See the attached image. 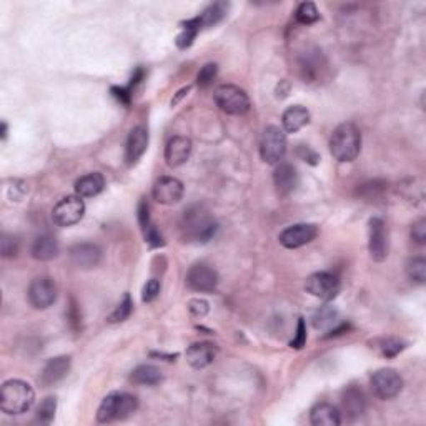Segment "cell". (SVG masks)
I'll use <instances>...</instances> for the list:
<instances>
[{
	"mask_svg": "<svg viewBox=\"0 0 426 426\" xmlns=\"http://www.w3.org/2000/svg\"><path fill=\"white\" fill-rule=\"evenodd\" d=\"M180 230L183 238L195 243H207L215 236L219 224L212 217V213L203 205H192L185 208L180 219Z\"/></svg>",
	"mask_w": 426,
	"mask_h": 426,
	"instance_id": "6da1fadb",
	"label": "cell"
},
{
	"mask_svg": "<svg viewBox=\"0 0 426 426\" xmlns=\"http://www.w3.org/2000/svg\"><path fill=\"white\" fill-rule=\"evenodd\" d=\"M362 150V132L352 122H345L333 130L330 151L338 162H353Z\"/></svg>",
	"mask_w": 426,
	"mask_h": 426,
	"instance_id": "7a4b0ae2",
	"label": "cell"
},
{
	"mask_svg": "<svg viewBox=\"0 0 426 426\" xmlns=\"http://www.w3.org/2000/svg\"><path fill=\"white\" fill-rule=\"evenodd\" d=\"M35 401L34 388L22 380H8L0 390V408L7 415H22Z\"/></svg>",
	"mask_w": 426,
	"mask_h": 426,
	"instance_id": "3957f363",
	"label": "cell"
},
{
	"mask_svg": "<svg viewBox=\"0 0 426 426\" xmlns=\"http://www.w3.org/2000/svg\"><path fill=\"white\" fill-rule=\"evenodd\" d=\"M139 408V400L130 393H110L98 406V423H112L117 420H125L134 415Z\"/></svg>",
	"mask_w": 426,
	"mask_h": 426,
	"instance_id": "277c9868",
	"label": "cell"
},
{
	"mask_svg": "<svg viewBox=\"0 0 426 426\" xmlns=\"http://www.w3.org/2000/svg\"><path fill=\"white\" fill-rule=\"evenodd\" d=\"M213 98H215V103L220 107V110L229 113V115H245L250 110V105H252L247 92L230 84L217 87Z\"/></svg>",
	"mask_w": 426,
	"mask_h": 426,
	"instance_id": "5b68a950",
	"label": "cell"
},
{
	"mask_svg": "<svg viewBox=\"0 0 426 426\" xmlns=\"http://www.w3.org/2000/svg\"><path fill=\"white\" fill-rule=\"evenodd\" d=\"M287 154V134L280 127L270 125L265 129L260 142V157L265 163H280Z\"/></svg>",
	"mask_w": 426,
	"mask_h": 426,
	"instance_id": "8992f818",
	"label": "cell"
},
{
	"mask_svg": "<svg viewBox=\"0 0 426 426\" xmlns=\"http://www.w3.org/2000/svg\"><path fill=\"white\" fill-rule=\"evenodd\" d=\"M372 391L376 398L391 400L403 390V378L393 368H381L372 375Z\"/></svg>",
	"mask_w": 426,
	"mask_h": 426,
	"instance_id": "52a82bcc",
	"label": "cell"
},
{
	"mask_svg": "<svg viewBox=\"0 0 426 426\" xmlns=\"http://www.w3.org/2000/svg\"><path fill=\"white\" fill-rule=\"evenodd\" d=\"M328 70V62L318 49H306L298 55V72L305 82H320Z\"/></svg>",
	"mask_w": 426,
	"mask_h": 426,
	"instance_id": "ba28073f",
	"label": "cell"
},
{
	"mask_svg": "<svg viewBox=\"0 0 426 426\" xmlns=\"http://www.w3.org/2000/svg\"><path fill=\"white\" fill-rule=\"evenodd\" d=\"M85 203L82 197H65L52 210V220L57 226H72L84 219Z\"/></svg>",
	"mask_w": 426,
	"mask_h": 426,
	"instance_id": "9c48e42d",
	"label": "cell"
},
{
	"mask_svg": "<svg viewBox=\"0 0 426 426\" xmlns=\"http://www.w3.org/2000/svg\"><path fill=\"white\" fill-rule=\"evenodd\" d=\"M305 290L315 298L330 301L342 290V283H340L338 277L333 275V273L318 272L309 277V280L305 283Z\"/></svg>",
	"mask_w": 426,
	"mask_h": 426,
	"instance_id": "30bf717a",
	"label": "cell"
},
{
	"mask_svg": "<svg viewBox=\"0 0 426 426\" xmlns=\"http://www.w3.org/2000/svg\"><path fill=\"white\" fill-rule=\"evenodd\" d=\"M28 303L37 310H45L57 300V285L49 277H37L27 290Z\"/></svg>",
	"mask_w": 426,
	"mask_h": 426,
	"instance_id": "8fae6325",
	"label": "cell"
},
{
	"mask_svg": "<svg viewBox=\"0 0 426 426\" xmlns=\"http://www.w3.org/2000/svg\"><path fill=\"white\" fill-rule=\"evenodd\" d=\"M187 287L193 292L208 293L213 292L219 285V273L217 270L207 263L192 265L187 272Z\"/></svg>",
	"mask_w": 426,
	"mask_h": 426,
	"instance_id": "7c38bea8",
	"label": "cell"
},
{
	"mask_svg": "<svg viewBox=\"0 0 426 426\" xmlns=\"http://www.w3.org/2000/svg\"><path fill=\"white\" fill-rule=\"evenodd\" d=\"M318 235V229L313 224H297L287 226L285 230L278 235V241L285 248H300L303 245L313 241Z\"/></svg>",
	"mask_w": 426,
	"mask_h": 426,
	"instance_id": "4fadbf2b",
	"label": "cell"
},
{
	"mask_svg": "<svg viewBox=\"0 0 426 426\" xmlns=\"http://www.w3.org/2000/svg\"><path fill=\"white\" fill-rule=\"evenodd\" d=\"M151 193L160 205H175L183 198V183L175 177H160Z\"/></svg>",
	"mask_w": 426,
	"mask_h": 426,
	"instance_id": "5bb4252c",
	"label": "cell"
},
{
	"mask_svg": "<svg viewBox=\"0 0 426 426\" xmlns=\"http://www.w3.org/2000/svg\"><path fill=\"white\" fill-rule=\"evenodd\" d=\"M368 225H370V240H368L370 257L375 262H383L388 257V234L385 221L375 217Z\"/></svg>",
	"mask_w": 426,
	"mask_h": 426,
	"instance_id": "9a60e30c",
	"label": "cell"
},
{
	"mask_svg": "<svg viewBox=\"0 0 426 426\" xmlns=\"http://www.w3.org/2000/svg\"><path fill=\"white\" fill-rule=\"evenodd\" d=\"M69 257L74 267L90 270L100 263L102 250L96 243H77L70 248Z\"/></svg>",
	"mask_w": 426,
	"mask_h": 426,
	"instance_id": "2e32d148",
	"label": "cell"
},
{
	"mask_svg": "<svg viewBox=\"0 0 426 426\" xmlns=\"http://www.w3.org/2000/svg\"><path fill=\"white\" fill-rule=\"evenodd\" d=\"M192 154V140L188 137L177 135L168 140L165 146V162L168 167H180L190 157Z\"/></svg>",
	"mask_w": 426,
	"mask_h": 426,
	"instance_id": "e0dca14e",
	"label": "cell"
},
{
	"mask_svg": "<svg viewBox=\"0 0 426 426\" xmlns=\"http://www.w3.org/2000/svg\"><path fill=\"white\" fill-rule=\"evenodd\" d=\"M187 362L195 370H203L208 364L213 363V359L217 358V347L210 342H198L193 343L192 347H188Z\"/></svg>",
	"mask_w": 426,
	"mask_h": 426,
	"instance_id": "ac0fdd59",
	"label": "cell"
},
{
	"mask_svg": "<svg viewBox=\"0 0 426 426\" xmlns=\"http://www.w3.org/2000/svg\"><path fill=\"white\" fill-rule=\"evenodd\" d=\"M298 182H300V177H298L297 168L292 163H278L275 172H273V183H275L277 192L280 195L287 197L295 192Z\"/></svg>",
	"mask_w": 426,
	"mask_h": 426,
	"instance_id": "d6986e66",
	"label": "cell"
},
{
	"mask_svg": "<svg viewBox=\"0 0 426 426\" xmlns=\"http://www.w3.org/2000/svg\"><path fill=\"white\" fill-rule=\"evenodd\" d=\"M364 395L362 388L358 386H348L342 395V413L347 416L348 420H357L364 413Z\"/></svg>",
	"mask_w": 426,
	"mask_h": 426,
	"instance_id": "ffe728a7",
	"label": "cell"
},
{
	"mask_svg": "<svg viewBox=\"0 0 426 426\" xmlns=\"http://www.w3.org/2000/svg\"><path fill=\"white\" fill-rule=\"evenodd\" d=\"M146 146H149V132L145 127H135L132 129L129 140H127V149H125V159L130 165H134L142 159V155L145 154Z\"/></svg>",
	"mask_w": 426,
	"mask_h": 426,
	"instance_id": "44dd1931",
	"label": "cell"
},
{
	"mask_svg": "<svg viewBox=\"0 0 426 426\" xmlns=\"http://www.w3.org/2000/svg\"><path fill=\"white\" fill-rule=\"evenodd\" d=\"M70 370V357H55L49 359V363L45 364L44 370L40 375V383L42 386L49 388L60 380H64L67 376Z\"/></svg>",
	"mask_w": 426,
	"mask_h": 426,
	"instance_id": "7402d4cb",
	"label": "cell"
},
{
	"mask_svg": "<svg viewBox=\"0 0 426 426\" xmlns=\"http://www.w3.org/2000/svg\"><path fill=\"white\" fill-rule=\"evenodd\" d=\"M139 221H140V229L144 231L145 241L150 245V247H163L165 240L160 231L157 230V226L151 224L150 220V207L145 200L140 202L139 205Z\"/></svg>",
	"mask_w": 426,
	"mask_h": 426,
	"instance_id": "603a6c76",
	"label": "cell"
},
{
	"mask_svg": "<svg viewBox=\"0 0 426 426\" xmlns=\"http://www.w3.org/2000/svg\"><path fill=\"white\" fill-rule=\"evenodd\" d=\"M309 122H310V112L303 105L288 107L282 115L283 130H285L287 134H297L298 130L303 129V127L309 125Z\"/></svg>",
	"mask_w": 426,
	"mask_h": 426,
	"instance_id": "cb8c5ba5",
	"label": "cell"
},
{
	"mask_svg": "<svg viewBox=\"0 0 426 426\" xmlns=\"http://www.w3.org/2000/svg\"><path fill=\"white\" fill-rule=\"evenodd\" d=\"M310 421L313 426H338L342 423V413L330 403H318L311 408Z\"/></svg>",
	"mask_w": 426,
	"mask_h": 426,
	"instance_id": "d4e9b609",
	"label": "cell"
},
{
	"mask_svg": "<svg viewBox=\"0 0 426 426\" xmlns=\"http://www.w3.org/2000/svg\"><path fill=\"white\" fill-rule=\"evenodd\" d=\"M103 187H105V178L98 172L84 175V177H80L77 182H75V192L82 198L98 195V193L103 190Z\"/></svg>",
	"mask_w": 426,
	"mask_h": 426,
	"instance_id": "484cf974",
	"label": "cell"
},
{
	"mask_svg": "<svg viewBox=\"0 0 426 426\" xmlns=\"http://www.w3.org/2000/svg\"><path fill=\"white\" fill-rule=\"evenodd\" d=\"M32 257L35 260H40V262H49V260H54L57 255H59V245H57V240L54 236L49 234L39 235L32 243Z\"/></svg>",
	"mask_w": 426,
	"mask_h": 426,
	"instance_id": "4316f807",
	"label": "cell"
},
{
	"mask_svg": "<svg viewBox=\"0 0 426 426\" xmlns=\"http://www.w3.org/2000/svg\"><path fill=\"white\" fill-rule=\"evenodd\" d=\"M130 380L137 383V385L154 386L163 381V373L160 368L154 367V364H139V367L132 372Z\"/></svg>",
	"mask_w": 426,
	"mask_h": 426,
	"instance_id": "83f0119b",
	"label": "cell"
},
{
	"mask_svg": "<svg viewBox=\"0 0 426 426\" xmlns=\"http://www.w3.org/2000/svg\"><path fill=\"white\" fill-rule=\"evenodd\" d=\"M226 11H229V4L215 2V4H212V6H208L197 18H198V22H200L202 28L212 27V25H215V23H219L221 18L225 17Z\"/></svg>",
	"mask_w": 426,
	"mask_h": 426,
	"instance_id": "f1b7e54d",
	"label": "cell"
},
{
	"mask_svg": "<svg viewBox=\"0 0 426 426\" xmlns=\"http://www.w3.org/2000/svg\"><path fill=\"white\" fill-rule=\"evenodd\" d=\"M202 30L200 22L198 18H190V21L182 23V32H180L177 37V45L180 49H188L195 40V37L198 35V32Z\"/></svg>",
	"mask_w": 426,
	"mask_h": 426,
	"instance_id": "f546056e",
	"label": "cell"
},
{
	"mask_svg": "<svg viewBox=\"0 0 426 426\" xmlns=\"http://www.w3.org/2000/svg\"><path fill=\"white\" fill-rule=\"evenodd\" d=\"M406 275L411 282L423 285L426 282V260L423 257L411 258L408 265H406Z\"/></svg>",
	"mask_w": 426,
	"mask_h": 426,
	"instance_id": "4dcf8cb0",
	"label": "cell"
},
{
	"mask_svg": "<svg viewBox=\"0 0 426 426\" xmlns=\"http://www.w3.org/2000/svg\"><path fill=\"white\" fill-rule=\"evenodd\" d=\"M132 310H134V301H132L129 293H125L120 303L115 306V310H113L110 316L107 318L108 323H120V321H125L130 316Z\"/></svg>",
	"mask_w": 426,
	"mask_h": 426,
	"instance_id": "1f68e13d",
	"label": "cell"
},
{
	"mask_svg": "<svg viewBox=\"0 0 426 426\" xmlns=\"http://www.w3.org/2000/svg\"><path fill=\"white\" fill-rule=\"evenodd\" d=\"M295 18L301 25H311L320 18V13L316 11V6L313 2H303L298 6L295 12Z\"/></svg>",
	"mask_w": 426,
	"mask_h": 426,
	"instance_id": "d6a6232c",
	"label": "cell"
},
{
	"mask_svg": "<svg viewBox=\"0 0 426 426\" xmlns=\"http://www.w3.org/2000/svg\"><path fill=\"white\" fill-rule=\"evenodd\" d=\"M57 411V398L55 396H47L42 401L39 410H37V420L40 421V423L49 425L52 423V420H54Z\"/></svg>",
	"mask_w": 426,
	"mask_h": 426,
	"instance_id": "836d02e7",
	"label": "cell"
},
{
	"mask_svg": "<svg viewBox=\"0 0 426 426\" xmlns=\"http://www.w3.org/2000/svg\"><path fill=\"white\" fill-rule=\"evenodd\" d=\"M380 352L383 357L393 358L405 350V343L398 338H383L380 340Z\"/></svg>",
	"mask_w": 426,
	"mask_h": 426,
	"instance_id": "e575fe53",
	"label": "cell"
},
{
	"mask_svg": "<svg viewBox=\"0 0 426 426\" xmlns=\"http://www.w3.org/2000/svg\"><path fill=\"white\" fill-rule=\"evenodd\" d=\"M385 187H386L385 183L380 182V180H373V182H368V183H364V185H362L359 192H362L363 198H367L368 202H373L383 195Z\"/></svg>",
	"mask_w": 426,
	"mask_h": 426,
	"instance_id": "d590c367",
	"label": "cell"
},
{
	"mask_svg": "<svg viewBox=\"0 0 426 426\" xmlns=\"http://www.w3.org/2000/svg\"><path fill=\"white\" fill-rule=\"evenodd\" d=\"M217 74H219V67H217V64H207L203 65L200 72L197 75V84L200 88H207L210 87L213 84V80H215Z\"/></svg>",
	"mask_w": 426,
	"mask_h": 426,
	"instance_id": "8d00e7d4",
	"label": "cell"
},
{
	"mask_svg": "<svg viewBox=\"0 0 426 426\" xmlns=\"http://www.w3.org/2000/svg\"><path fill=\"white\" fill-rule=\"evenodd\" d=\"M335 320H337V311L331 306H325V309L316 311V315L313 316V325L315 328H326V326L335 323Z\"/></svg>",
	"mask_w": 426,
	"mask_h": 426,
	"instance_id": "74e56055",
	"label": "cell"
},
{
	"mask_svg": "<svg viewBox=\"0 0 426 426\" xmlns=\"http://www.w3.org/2000/svg\"><path fill=\"white\" fill-rule=\"evenodd\" d=\"M17 250V240L7 234L2 235V240H0V252H2V257H16Z\"/></svg>",
	"mask_w": 426,
	"mask_h": 426,
	"instance_id": "f35d334b",
	"label": "cell"
},
{
	"mask_svg": "<svg viewBox=\"0 0 426 426\" xmlns=\"http://www.w3.org/2000/svg\"><path fill=\"white\" fill-rule=\"evenodd\" d=\"M159 293H160V282L155 280V278H151V280L145 283L144 292H142V300L145 303L154 301L155 298L159 297Z\"/></svg>",
	"mask_w": 426,
	"mask_h": 426,
	"instance_id": "ab89813d",
	"label": "cell"
},
{
	"mask_svg": "<svg viewBox=\"0 0 426 426\" xmlns=\"http://www.w3.org/2000/svg\"><path fill=\"white\" fill-rule=\"evenodd\" d=\"M306 343V326H305V320L300 318L298 320V326H297V335L295 338L290 342V347L295 350H301Z\"/></svg>",
	"mask_w": 426,
	"mask_h": 426,
	"instance_id": "60d3db41",
	"label": "cell"
},
{
	"mask_svg": "<svg viewBox=\"0 0 426 426\" xmlns=\"http://www.w3.org/2000/svg\"><path fill=\"white\" fill-rule=\"evenodd\" d=\"M297 155L303 160V162H306L310 165H316L320 162V155L316 154L315 150H311L309 145H298Z\"/></svg>",
	"mask_w": 426,
	"mask_h": 426,
	"instance_id": "b9f144b4",
	"label": "cell"
},
{
	"mask_svg": "<svg viewBox=\"0 0 426 426\" xmlns=\"http://www.w3.org/2000/svg\"><path fill=\"white\" fill-rule=\"evenodd\" d=\"M411 238L418 245L426 243V220L421 219L411 226Z\"/></svg>",
	"mask_w": 426,
	"mask_h": 426,
	"instance_id": "7bdbcfd3",
	"label": "cell"
},
{
	"mask_svg": "<svg viewBox=\"0 0 426 426\" xmlns=\"http://www.w3.org/2000/svg\"><path fill=\"white\" fill-rule=\"evenodd\" d=\"M188 309L195 316H203L207 315L208 311V303L205 300H200V298H197V300H192L188 303Z\"/></svg>",
	"mask_w": 426,
	"mask_h": 426,
	"instance_id": "ee69618b",
	"label": "cell"
},
{
	"mask_svg": "<svg viewBox=\"0 0 426 426\" xmlns=\"http://www.w3.org/2000/svg\"><path fill=\"white\" fill-rule=\"evenodd\" d=\"M112 93L113 97L118 98V102L125 103V105H129L130 103V98H132V92L129 88H118V87H113L112 88Z\"/></svg>",
	"mask_w": 426,
	"mask_h": 426,
	"instance_id": "f6af8a7d",
	"label": "cell"
},
{
	"mask_svg": "<svg viewBox=\"0 0 426 426\" xmlns=\"http://www.w3.org/2000/svg\"><path fill=\"white\" fill-rule=\"evenodd\" d=\"M6 137H7V124L4 122V124H2V139L6 140Z\"/></svg>",
	"mask_w": 426,
	"mask_h": 426,
	"instance_id": "bcb514c9",
	"label": "cell"
}]
</instances>
